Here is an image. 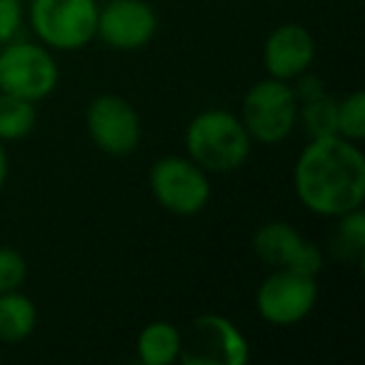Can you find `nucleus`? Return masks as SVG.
<instances>
[{"label": "nucleus", "mask_w": 365, "mask_h": 365, "mask_svg": "<svg viewBox=\"0 0 365 365\" xmlns=\"http://www.w3.org/2000/svg\"><path fill=\"white\" fill-rule=\"evenodd\" d=\"M315 61V41L300 23H283L273 28L263 43V66L270 78L293 81L295 76L310 71Z\"/></svg>", "instance_id": "f8f14e48"}, {"label": "nucleus", "mask_w": 365, "mask_h": 365, "mask_svg": "<svg viewBox=\"0 0 365 365\" xmlns=\"http://www.w3.org/2000/svg\"><path fill=\"white\" fill-rule=\"evenodd\" d=\"M155 31L158 13L145 0H110L98 11L96 38L110 51H140L153 41Z\"/></svg>", "instance_id": "9d476101"}, {"label": "nucleus", "mask_w": 365, "mask_h": 365, "mask_svg": "<svg viewBox=\"0 0 365 365\" xmlns=\"http://www.w3.org/2000/svg\"><path fill=\"white\" fill-rule=\"evenodd\" d=\"M338 135L360 143L365 138V93L353 91L338 101Z\"/></svg>", "instance_id": "a211bd4d"}, {"label": "nucleus", "mask_w": 365, "mask_h": 365, "mask_svg": "<svg viewBox=\"0 0 365 365\" xmlns=\"http://www.w3.org/2000/svg\"><path fill=\"white\" fill-rule=\"evenodd\" d=\"M23 26L21 0H0V46L16 41Z\"/></svg>", "instance_id": "aec40b11"}, {"label": "nucleus", "mask_w": 365, "mask_h": 365, "mask_svg": "<svg viewBox=\"0 0 365 365\" xmlns=\"http://www.w3.org/2000/svg\"><path fill=\"white\" fill-rule=\"evenodd\" d=\"M61 71L43 43L11 41L0 51V91L41 103L56 91Z\"/></svg>", "instance_id": "423d86ee"}, {"label": "nucleus", "mask_w": 365, "mask_h": 365, "mask_svg": "<svg viewBox=\"0 0 365 365\" xmlns=\"http://www.w3.org/2000/svg\"><path fill=\"white\" fill-rule=\"evenodd\" d=\"M253 253L270 268H293L310 275L323 270V250L285 220H268L255 230Z\"/></svg>", "instance_id": "9b49d317"}, {"label": "nucleus", "mask_w": 365, "mask_h": 365, "mask_svg": "<svg viewBox=\"0 0 365 365\" xmlns=\"http://www.w3.org/2000/svg\"><path fill=\"white\" fill-rule=\"evenodd\" d=\"M290 88H293V93H295V98H298L300 106H303V103L315 101V98H320V96H325L323 78L315 76V73H310V71L295 76L293 81H290Z\"/></svg>", "instance_id": "412c9836"}, {"label": "nucleus", "mask_w": 365, "mask_h": 365, "mask_svg": "<svg viewBox=\"0 0 365 365\" xmlns=\"http://www.w3.org/2000/svg\"><path fill=\"white\" fill-rule=\"evenodd\" d=\"M86 130L93 145L113 158L130 155L143 140V123L138 110L115 93H101L86 110Z\"/></svg>", "instance_id": "1a4fd4ad"}, {"label": "nucleus", "mask_w": 365, "mask_h": 365, "mask_svg": "<svg viewBox=\"0 0 365 365\" xmlns=\"http://www.w3.org/2000/svg\"><path fill=\"white\" fill-rule=\"evenodd\" d=\"M293 190L305 210L323 218L363 208L365 155L360 145L340 135L308 140L295 160Z\"/></svg>", "instance_id": "f257e3e1"}, {"label": "nucleus", "mask_w": 365, "mask_h": 365, "mask_svg": "<svg viewBox=\"0 0 365 365\" xmlns=\"http://www.w3.org/2000/svg\"><path fill=\"white\" fill-rule=\"evenodd\" d=\"M182 365H245L250 360V343L230 318L203 313L180 330Z\"/></svg>", "instance_id": "39448f33"}, {"label": "nucleus", "mask_w": 365, "mask_h": 365, "mask_svg": "<svg viewBox=\"0 0 365 365\" xmlns=\"http://www.w3.org/2000/svg\"><path fill=\"white\" fill-rule=\"evenodd\" d=\"M38 325V308L26 293H0V343H21L31 338Z\"/></svg>", "instance_id": "4468645a"}, {"label": "nucleus", "mask_w": 365, "mask_h": 365, "mask_svg": "<svg viewBox=\"0 0 365 365\" xmlns=\"http://www.w3.org/2000/svg\"><path fill=\"white\" fill-rule=\"evenodd\" d=\"M98 0H31L28 23L51 51L76 53L96 41Z\"/></svg>", "instance_id": "20e7f679"}, {"label": "nucleus", "mask_w": 365, "mask_h": 365, "mask_svg": "<svg viewBox=\"0 0 365 365\" xmlns=\"http://www.w3.org/2000/svg\"><path fill=\"white\" fill-rule=\"evenodd\" d=\"M298 125L303 128L308 140L338 135V101L325 93L315 101L303 103L298 108Z\"/></svg>", "instance_id": "f3484780"}, {"label": "nucleus", "mask_w": 365, "mask_h": 365, "mask_svg": "<svg viewBox=\"0 0 365 365\" xmlns=\"http://www.w3.org/2000/svg\"><path fill=\"white\" fill-rule=\"evenodd\" d=\"M38 123L36 103L0 91V140L11 143L31 135Z\"/></svg>", "instance_id": "2eb2a0df"}, {"label": "nucleus", "mask_w": 365, "mask_h": 365, "mask_svg": "<svg viewBox=\"0 0 365 365\" xmlns=\"http://www.w3.org/2000/svg\"><path fill=\"white\" fill-rule=\"evenodd\" d=\"M150 193L163 210L190 218L210 203V178L188 155H165L150 168Z\"/></svg>", "instance_id": "0eeeda50"}, {"label": "nucleus", "mask_w": 365, "mask_h": 365, "mask_svg": "<svg viewBox=\"0 0 365 365\" xmlns=\"http://www.w3.org/2000/svg\"><path fill=\"white\" fill-rule=\"evenodd\" d=\"M28 278V260L21 250L0 245V293L21 290Z\"/></svg>", "instance_id": "6ab92c4d"}, {"label": "nucleus", "mask_w": 365, "mask_h": 365, "mask_svg": "<svg viewBox=\"0 0 365 365\" xmlns=\"http://www.w3.org/2000/svg\"><path fill=\"white\" fill-rule=\"evenodd\" d=\"M335 230L330 235V250L340 260H360L365 253V215L363 208L335 218Z\"/></svg>", "instance_id": "dca6fc26"}, {"label": "nucleus", "mask_w": 365, "mask_h": 365, "mask_svg": "<svg viewBox=\"0 0 365 365\" xmlns=\"http://www.w3.org/2000/svg\"><path fill=\"white\" fill-rule=\"evenodd\" d=\"M253 140L230 110L210 108L203 110L185 128V155L198 163L205 173H235L248 163Z\"/></svg>", "instance_id": "f03ea898"}, {"label": "nucleus", "mask_w": 365, "mask_h": 365, "mask_svg": "<svg viewBox=\"0 0 365 365\" xmlns=\"http://www.w3.org/2000/svg\"><path fill=\"white\" fill-rule=\"evenodd\" d=\"M135 353L143 365H173L180 358V328L170 320H153L138 333Z\"/></svg>", "instance_id": "ddd939ff"}, {"label": "nucleus", "mask_w": 365, "mask_h": 365, "mask_svg": "<svg viewBox=\"0 0 365 365\" xmlns=\"http://www.w3.org/2000/svg\"><path fill=\"white\" fill-rule=\"evenodd\" d=\"M6 180H8V153H6V145H3V140H0V190H3Z\"/></svg>", "instance_id": "4be33fe9"}, {"label": "nucleus", "mask_w": 365, "mask_h": 365, "mask_svg": "<svg viewBox=\"0 0 365 365\" xmlns=\"http://www.w3.org/2000/svg\"><path fill=\"white\" fill-rule=\"evenodd\" d=\"M318 303V275L293 268H273L255 290V310L270 325L288 328L313 313Z\"/></svg>", "instance_id": "6e6552de"}, {"label": "nucleus", "mask_w": 365, "mask_h": 365, "mask_svg": "<svg viewBox=\"0 0 365 365\" xmlns=\"http://www.w3.org/2000/svg\"><path fill=\"white\" fill-rule=\"evenodd\" d=\"M298 108L300 103L288 81L265 78L248 88L238 118L253 143L278 145L298 128Z\"/></svg>", "instance_id": "7ed1b4c3"}]
</instances>
